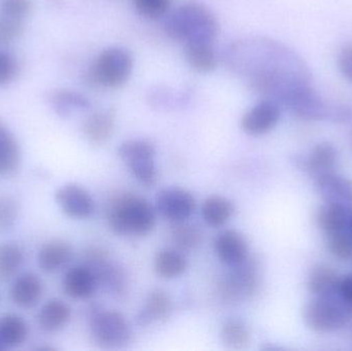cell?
Here are the masks:
<instances>
[{
  "label": "cell",
  "mask_w": 352,
  "mask_h": 351,
  "mask_svg": "<svg viewBox=\"0 0 352 351\" xmlns=\"http://www.w3.org/2000/svg\"><path fill=\"white\" fill-rule=\"evenodd\" d=\"M226 64L265 100L280 107L312 87V73L295 49L276 39L248 36L225 49Z\"/></svg>",
  "instance_id": "1"
},
{
  "label": "cell",
  "mask_w": 352,
  "mask_h": 351,
  "mask_svg": "<svg viewBox=\"0 0 352 351\" xmlns=\"http://www.w3.org/2000/svg\"><path fill=\"white\" fill-rule=\"evenodd\" d=\"M164 31L180 43H211L219 32V22L210 8L190 2L176 8L164 22Z\"/></svg>",
  "instance_id": "2"
},
{
  "label": "cell",
  "mask_w": 352,
  "mask_h": 351,
  "mask_svg": "<svg viewBox=\"0 0 352 351\" xmlns=\"http://www.w3.org/2000/svg\"><path fill=\"white\" fill-rule=\"evenodd\" d=\"M107 216L109 228L119 235L142 236L150 233L156 224L154 206L136 194H119L113 198Z\"/></svg>",
  "instance_id": "3"
},
{
  "label": "cell",
  "mask_w": 352,
  "mask_h": 351,
  "mask_svg": "<svg viewBox=\"0 0 352 351\" xmlns=\"http://www.w3.org/2000/svg\"><path fill=\"white\" fill-rule=\"evenodd\" d=\"M134 60L128 49L111 47L103 49L85 74V82L92 89H118L128 82Z\"/></svg>",
  "instance_id": "4"
},
{
  "label": "cell",
  "mask_w": 352,
  "mask_h": 351,
  "mask_svg": "<svg viewBox=\"0 0 352 351\" xmlns=\"http://www.w3.org/2000/svg\"><path fill=\"white\" fill-rule=\"evenodd\" d=\"M351 315L339 296L316 297L304 308L306 326L320 334L339 331L347 325Z\"/></svg>",
  "instance_id": "5"
},
{
  "label": "cell",
  "mask_w": 352,
  "mask_h": 351,
  "mask_svg": "<svg viewBox=\"0 0 352 351\" xmlns=\"http://www.w3.org/2000/svg\"><path fill=\"white\" fill-rule=\"evenodd\" d=\"M90 332L97 346L104 350H119L131 340L129 321L121 313L113 310L93 311Z\"/></svg>",
  "instance_id": "6"
},
{
  "label": "cell",
  "mask_w": 352,
  "mask_h": 351,
  "mask_svg": "<svg viewBox=\"0 0 352 351\" xmlns=\"http://www.w3.org/2000/svg\"><path fill=\"white\" fill-rule=\"evenodd\" d=\"M230 268L217 284V294L221 301L233 304L256 295L260 288V274L256 262L248 258L243 263Z\"/></svg>",
  "instance_id": "7"
},
{
  "label": "cell",
  "mask_w": 352,
  "mask_h": 351,
  "mask_svg": "<svg viewBox=\"0 0 352 351\" xmlns=\"http://www.w3.org/2000/svg\"><path fill=\"white\" fill-rule=\"evenodd\" d=\"M120 158L122 159L134 179L144 187L156 185L158 179L155 157L156 148L146 139H130L120 146Z\"/></svg>",
  "instance_id": "8"
},
{
  "label": "cell",
  "mask_w": 352,
  "mask_h": 351,
  "mask_svg": "<svg viewBox=\"0 0 352 351\" xmlns=\"http://www.w3.org/2000/svg\"><path fill=\"white\" fill-rule=\"evenodd\" d=\"M156 207L161 216L171 222H186L194 214L196 200L186 190L166 188L157 194Z\"/></svg>",
  "instance_id": "9"
},
{
  "label": "cell",
  "mask_w": 352,
  "mask_h": 351,
  "mask_svg": "<svg viewBox=\"0 0 352 351\" xmlns=\"http://www.w3.org/2000/svg\"><path fill=\"white\" fill-rule=\"evenodd\" d=\"M281 107L277 103L263 99L244 113L241 129L250 136H262L272 131L280 120Z\"/></svg>",
  "instance_id": "10"
},
{
  "label": "cell",
  "mask_w": 352,
  "mask_h": 351,
  "mask_svg": "<svg viewBox=\"0 0 352 351\" xmlns=\"http://www.w3.org/2000/svg\"><path fill=\"white\" fill-rule=\"evenodd\" d=\"M56 201L66 216L78 220L89 218L95 210V202L91 194L76 183L63 185L56 192Z\"/></svg>",
  "instance_id": "11"
},
{
  "label": "cell",
  "mask_w": 352,
  "mask_h": 351,
  "mask_svg": "<svg viewBox=\"0 0 352 351\" xmlns=\"http://www.w3.org/2000/svg\"><path fill=\"white\" fill-rule=\"evenodd\" d=\"M337 160L338 152L330 142H320L312 148L307 157L295 158L297 166L314 179L334 172Z\"/></svg>",
  "instance_id": "12"
},
{
  "label": "cell",
  "mask_w": 352,
  "mask_h": 351,
  "mask_svg": "<svg viewBox=\"0 0 352 351\" xmlns=\"http://www.w3.org/2000/svg\"><path fill=\"white\" fill-rule=\"evenodd\" d=\"M214 251L221 263L229 267L239 265L248 259V245L245 238L235 230H227L217 235Z\"/></svg>",
  "instance_id": "13"
},
{
  "label": "cell",
  "mask_w": 352,
  "mask_h": 351,
  "mask_svg": "<svg viewBox=\"0 0 352 351\" xmlns=\"http://www.w3.org/2000/svg\"><path fill=\"white\" fill-rule=\"evenodd\" d=\"M316 188L318 195L324 202L352 206V181L336 174L327 173L316 179Z\"/></svg>",
  "instance_id": "14"
},
{
  "label": "cell",
  "mask_w": 352,
  "mask_h": 351,
  "mask_svg": "<svg viewBox=\"0 0 352 351\" xmlns=\"http://www.w3.org/2000/svg\"><path fill=\"white\" fill-rule=\"evenodd\" d=\"M98 280L88 266H78L68 270L64 276L63 288L72 299H88L94 295Z\"/></svg>",
  "instance_id": "15"
},
{
  "label": "cell",
  "mask_w": 352,
  "mask_h": 351,
  "mask_svg": "<svg viewBox=\"0 0 352 351\" xmlns=\"http://www.w3.org/2000/svg\"><path fill=\"white\" fill-rule=\"evenodd\" d=\"M43 293L41 278L34 273H25L14 280L10 290L12 302L21 308H33L38 304Z\"/></svg>",
  "instance_id": "16"
},
{
  "label": "cell",
  "mask_w": 352,
  "mask_h": 351,
  "mask_svg": "<svg viewBox=\"0 0 352 351\" xmlns=\"http://www.w3.org/2000/svg\"><path fill=\"white\" fill-rule=\"evenodd\" d=\"M173 303L165 291L155 288L148 294L144 308L138 313L136 321L140 327H148L155 321H165L170 317Z\"/></svg>",
  "instance_id": "17"
},
{
  "label": "cell",
  "mask_w": 352,
  "mask_h": 351,
  "mask_svg": "<svg viewBox=\"0 0 352 351\" xmlns=\"http://www.w3.org/2000/svg\"><path fill=\"white\" fill-rule=\"evenodd\" d=\"M116 127V115L111 109L99 111L89 115L82 125V132L89 141L101 146L107 144Z\"/></svg>",
  "instance_id": "18"
},
{
  "label": "cell",
  "mask_w": 352,
  "mask_h": 351,
  "mask_svg": "<svg viewBox=\"0 0 352 351\" xmlns=\"http://www.w3.org/2000/svg\"><path fill=\"white\" fill-rule=\"evenodd\" d=\"M340 276L330 266L318 264L310 270L307 288L314 297L338 296Z\"/></svg>",
  "instance_id": "19"
},
{
  "label": "cell",
  "mask_w": 352,
  "mask_h": 351,
  "mask_svg": "<svg viewBox=\"0 0 352 351\" xmlns=\"http://www.w3.org/2000/svg\"><path fill=\"white\" fill-rule=\"evenodd\" d=\"M184 58L199 73H210L217 67V56L211 43H186Z\"/></svg>",
  "instance_id": "20"
},
{
  "label": "cell",
  "mask_w": 352,
  "mask_h": 351,
  "mask_svg": "<svg viewBox=\"0 0 352 351\" xmlns=\"http://www.w3.org/2000/svg\"><path fill=\"white\" fill-rule=\"evenodd\" d=\"M72 258V249L68 243L53 240L45 243L38 253V265L43 272L52 273L69 263Z\"/></svg>",
  "instance_id": "21"
},
{
  "label": "cell",
  "mask_w": 352,
  "mask_h": 351,
  "mask_svg": "<svg viewBox=\"0 0 352 351\" xmlns=\"http://www.w3.org/2000/svg\"><path fill=\"white\" fill-rule=\"evenodd\" d=\"M72 319L70 307L60 299L47 301L38 315V324L45 332H57L65 328Z\"/></svg>",
  "instance_id": "22"
},
{
  "label": "cell",
  "mask_w": 352,
  "mask_h": 351,
  "mask_svg": "<svg viewBox=\"0 0 352 351\" xmlns=\"http://www.w3.org/2000/svg\"><path fill=\"white\" fill-rule=\"evenodd\" d=\"M351 208V206L324 202L316 210V225L326 234L346 229Z\"/></svg>",
  "instance_id": "23"
},
{
  "label": "cell",
  "mask_w": 352,
  "mask_h": 351,
  "mask_svg": "<svg viewBox=\"0 0 352 351\" xmlns=\"http://www.w3.org/2000/svg\"><path fill=\"white\" fill-rule=\"evenodd\" d=\"M21 155L18 142L0 121V177H10L18 170Z\"/></svg>",
  "instance_id": "24"
},
{
  "label": "cell",
  "mask_w": 352,
  "mask_h": 351,
  "mask_svg": "<svg viewBox=\"0 0 352 351\" xmlns=\"http://www.w3.org/2000/svg\"><path fill=\"white\" fill-rule=\"evenodd\" d=\"M28 335V324L20 315L10 313L0 317V343L4 348L21 346Z\"/></svg>",
  "instance_id": "25"
},
{
  "label": "cell",
  "mask_w": 352,
  "mask_h": 351,
  "mask_svg": "<svg viewBox=\"0 0 352 351\" xmlns=\"http://www.w3.org/2000/svg\"><path fill=\"white\" fill-rule=\"evenodd\" d=\"M188 261L180 251L162 249L155 258V271L164 280H175L186 273Z\"/></svg>",
  "instance_id": "26"
},
{
  "label": "cell",
  "mask_w": 352,
  "mask_h": 351,
  "mask_svg": "<svg viewBox=\"0 0 352 351\" xmlns=\"http://www.w3.org/2000/svg\"><path fill=\"white\" fill-rule=\"evenodd\" d=\"M202 216L205 223L211 227H221L229 222L235 212V206L228 198L210 196L202 205Z\"/></svg>",
  "instance_id": "27"
},
{
  "label": "cell",
  "mask_w": 352,
  "mask_h": 351,
  "mask_svg": "<svg viewBox=\"0 0 352 351\" xmlns=\"http://www.w3.org/2000/svg\"><path fill=\"white\" fill-rule=\"evenodd\" d=\"M54 109L61 117H69L76 111H86L90 101L82 93L69 89H60L51 95Z\"/></svg>",
  "instance_id": "28"
},
{
  "label": "cell",
  "mask_w": 352,
  "mask_h": 351,
  "mask_svg": "<svg viewBox=\"0 0 352 351\" xmlns=\"http://www.w3.org/2000/svg\"><path fill=\"white\" fill-rule=\"evenodd\" d=\"M221 338L229 350H245L250 341V329L241 319H229L221 328Z\"/></svg>",
  "instance_id": "29"
},
{
  "label": "cell",
  "mask_w": 352,
  "mask_h": 351,
  "mask_svg": "<svg viewBox=\"0 0 352 351\" xmlns=\"http://www.w3.org/2000/svg\"><path fill=\"white\" fill-rule=\"evenodd\" d=\"M24 262L22 249L14 243L0 245V280H10Z\"/></svg>",
  "instance_id": "30"
},
{
  "label": "cell",
  "mask_w": 352,
  "mask_h": 351,
  "mask_svg": "<svg viewBox=\"0 0 352 351\" xmlns=\"http://www.w3.org/2000/svg\"><path fill=\"white\" fill-rule=\"evenodd\" d=\"M170 237L180 251H192L202 241V233L197 227L186 222L175 223L170 230Z\"/></svg>",
  "instance_id": "31"
},
{
  "label": "cell",
  "mask_w": 352,
  "mask_h": 351,
  "mask_svg": "<svg viewBox=\"0 0 352 351\" xmlns=\"http://www.w3.org/2000/svg\"><path fill=\"white\" fill-rule=\"evenodd\" d=\"M326 245L329 251L337 259H351L352 235L347 228L326 234Z\"/></svg>",
  "instance_id": "32"
},
{
  "label": "cell",
  "mask_w": 352,
  "mask_h": 351,
  "mask_svg": "<svg viewBox=\"0 0 352 351\" xmlns=\"http://www.w3.org/2000/svg\"><path fill=\"white\" fill-rule=\"evenodd\" d=\"M132 3L140 16L158 19L168 12L171 0H132Z\"/></svg>",
  "instance_id": "33"
},
{
  "label": "cell",
  "mask_w": 352,
  "mask_h": 351,
  "mask_svg": "<svg viewBox=\"0 0 352 351\" xmlns=\"http://www.w3.org/2000/svg\"><path fill=\"white\" fill-rule=\"evenodd\" d=\"M18 204L10 196H0V232L10 230L18 218Z\"/></svg>",
  "instance_id": "34"
},
{
  "label": "cell",
  "mask_w": 352,
  "mask_h": 351,
  "mask_svg": "<svg viewBox=\"0 0 352 351\" xmlns=\"http://www.w3.org/2000/svg\"><path fill=\"white\" fill-rule=\"evenodd\" d=\"M18 60L10 52L0 51V88L8 86L18 76Z\"/></svg>",
  "instance_id": "35"
},
{
  "label": "cell",
  "mask_w": 352,
  "mask_h": 351,
  "mask_svg": "<svg viewBox=\"0 0 352 351\" xmlns=\"http://www.w3.org/2000/svg\"><path fill=\"white\" fill-rule=\"evenodd\" d=\"M33 0H0V14L22 20L32 10Z\"/></svg>",
  "instance_id": "36"
},
{
  "label": "cell",
  "mask_w": 352,
  "mask_h": 351,
  "mask_svg": "<svg viewBox=\"0 0 352 351\" xmlns=\"http://www.w3.org/2000/svg\"><path fill=\"white\" fill-rule=\"evenodd\" d=\"M23 21L0 14V45L12 43L23 33Z\"/></svg>",
  "instance_id": "37"
},
{
  "label": "cell",
  "mask_w": 352,
  "mask_h": 351,
  "mask_svg": "<svg viewBox=\"0 0 352 351\" xmlns=\"http://www.w3.org/2000/svg\"><path fill=\"white\" fill-rule=\"evenodd\" d=\"M337 65L343 78L352 84V43H345L339 49Z\"/></svg>",
  "instance_id": "38"
},
{
  "label": "cell",
  "mask_w": 352,
  "mask_h": 351,
  "mask_svg": "<svg viewBox=\"0 0 352 351\" xmlns=\"http://www.w3.org/2000/svg\"><path fill=\"white\" fill-rule=\"evenodd\" d=\"M338 296L352 315V274H349V275L341 278Z\"/></svg>",
  "instance_id": "39"
},
{
  "label": "cell",
  "mask_w": 352,
  "mask_h": 351,
  "mask_svg": "<svg viewBox=\"0 0 352 351\" xmlns=\"http://www.w3.org/2000/svg\"><path fill=\"white\" fill-rule=\"evenodd\" d=\"M347 230H349L352 235V206L351 210H349V222H347Z\"/></svg>",
  "instance_id": "40"
},
{
  "label": "cell",
  "mask_w": 352,
  "mask_h": 351,
  "mask_svg": "<svg viewBox=\"0 0 352 351\" xmlns=\"http://www.w3.org/2000/svg\"><path fill=\"white\" fill-rule=\"evenodd\" d=\"M4 350L3 346H2V344L0 343V350Z\"/></svg>",
  "instance_id": "41"
}]
</instances>
